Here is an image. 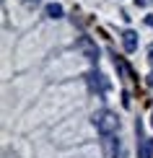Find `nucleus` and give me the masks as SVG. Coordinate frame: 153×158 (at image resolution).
I'll return each instance as SVG.
<instances>
[{
	"mask_svg": "<svg viewBox=\"0 0 153 158\" xmlns=\"http://www.w3.org/2000/svg\"><path fill=\"white\" fill-rule=\"evenodd\" d=\"M148 60H151V62H153V44H151V57H148Z\"/></svg>",
	"mask_w": 153,
	"mask_h": 158,
	"instance_id": "9b49d317",
	"label": "nucleus"
},
{
	"mask_svg": "<svg viewBox=\"0 0 153 158\" xmlns=\"http://www.w3.org/2000/svg\"><path fill=\"white\" fill-rule=\"evenodd\" d=\"M44 13H47V18H52V21H57V18L65 16V8L60 3H47L44 5Z\"/></svg>",
	"mask_w": 153,
	"mask_h": 158,
	"instance_id": "423d86ee",
	"label": "nucleus"
},
{
	"mask_svg": "<svg viewBox=\"0 0 153 158\" xmlns=\"http://www.w3.org/2000/svg\"><path fill=\"white\" fill-rule=\"evenodd\" d=\"M75 47L81 49V52H83L86 57H88L91 62H96V60H99V49H96V44L91 42L88 36H81V39H78V44H75Z\"/></svg>",
	"mask_w": 153,
	"mask_h": 158,
	"instance_id": "7ed1b4c3",
	"label": "nucleus"
},
{
	"mask_svg": "<svg viewBox=\"0 0 153 158\" xmlns=\"http://www.w3.org/2000/svg\"><path fill=\"white\" fill-rule=\"evenodd\" d=\"M135 3H138V5H148L151 0H135Z\"/></svg>",
	"mask_w": 153,
	"mask_h": 158,
	"instance_id": "1a4fd4ad",
	"label": "nucleus"
},
{
	"mask_svg": "<svg viewBox=\"0 0 153 158\" xmlns=\"http://www.w3.org/2000/svg\"><path fill=\"white\" fill-rule=\"evenodd\" d=\"M117 153H119V140H114V135H106V156L117 158Z\"/></svg>",
	"mask_w": 153,
	"mask_h": 158,
	"instance_id": "0eeeda50",
	"label": "nucleus"
},
{
	"mask_svg": "<svg viewBox=\"0 0 153 158\" xmlns=\"http://www.w3.org/2000/svg\"><path fill=\"white\" fill-rule=\"evenodd\" d=\"M138 34L132 29H127V31H122V47H125V52H135L138 49Z\"/></svg>",
	"mask_w": 153,
	"mask_h": 158,
	"instance_id": "20e7f679",
	"label": "nucleus"
},
{
	"mask_svg": "<svg viewBox=\"0 0 153 158\" xmlns=\"http://www.w3.org/2000/svg\"><path fill=\"white\" fill-rule=\"evenodd\" d=\"M94 127H96V132L106 137V135H114L117 130H119V117L114 114V111H109V109H101V111H96L94 114Z\"/></svg>",
	"mask_w": 153,
	"mask_h": 158,
	"instance_id": "f257e3e1",
	"label": "nucleus"
},
{
	"mask_svg": "<svg viewBox=\"0 0 153 158\" xmlns=\"http://www.w3.org/2000/svg\"><path fill=\"white\" fill-rule=\"evenodd\" d=\"M138 158H153V140H151V137H140V145H138Z\"/></svg>",
	"mask_w": 153,
	"mask_h": 158,
	"instance_id": "39448f33",
	"label": "nucleus"
},
{
	"mask_svg": "<svg viewBox=\"0 0 153 158\" xmlns=\"http://www.w3.org/2000/svg\"><path fill=\"white\" fill-rule=\"evenodd\" d=\"M151 124H153V119H151Z\"/></svg>",
	"mask_w": 153,
	"mask_h": 158,
	"instance_id": "f8f14e48",
	"label": "nucleus"
},
{
	"mask_svg": "<svg viewBox=\"0 0 153 158\" xmlns=\"http://www.w3.org/2000/svg\"><path fill=\"white\" fill-rule=\"evenodd\" d=\"M21 3H26V5H36L39 0H21Z\"/></svg>",
	"mask_w": 153,
	"mask_h": 158,
	"instance_id": "6e6552de",
	"label": "nucleus"
},
{
	"mask_svg": "<svg viewBox=\"0 0 153 158\" xmlns=\"http://www.w3.org/2000/svg\"><path fill=\"white\" fill-rule=\"evenodd\" d=\"M145 23H148V26H151V29H153V18H151V16H148V18H145Z\"/></svg>",
	"mask_w": 153,
	"mask_h": 158,
	"instance_id": "9d476101",
	"label": "nucleus"
},
{
	"mask_svg": "<svg viewBox=\"0 0 153 158\" xmlns=\"http://www.w3.org/2000/svg\"><path fill=\"white\" fill-rule=\"evenodd\" d=\"M88 88L94 91L96 96H104L109 91V81L101 75V73H88Z\"/></svg>",
	"mask_w": 153,
	"mask_h": 158,
	"instance_id": "f03ea898",
	"label": "nucleus"
}]
</instances>
